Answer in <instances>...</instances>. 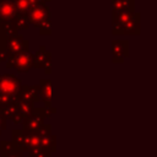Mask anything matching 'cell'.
<instances>
[{
	"mask_svg": "<svg viewBox=\"0 0 157 157\" xmlns=\"http://www.w3.org/2000/svg\"><path fill=\"white\" fill-rule=\"evenodd\" d=\"M16 107H17V112L25 118L27 117L28 114L32 113L33 108H34V103L31 102V101H27V99H21V98H17L16 99Z\"/></svg>",
	"mask_w": 157,
	"mask_h": 157,
	"instance_id": "52a82bcc",
	"label": "cell"
},
{
	"mask_svg": "<svg viewBox=\"0 0 157 157\" xmlns=\"http://www.w3.org/2000/svg\"><path fill=\"white\" fill-rule=\"evenodd\" d=\"M11 142L18 151H23L25 146V130L23 129H13L11 131Z\"/></svg>",
	"mask_w": 157,
	"mask_h": 157,
	"instance_id": "ba28073f",
	"label": "cell"
},
{
	"mask_svg": "<svg viewBox=\"0 0 157 157\" xmlns=\"http://www.w3.org/2000/svg\"><path fill=\"white\" fill-rule=\"evenodd\" d=\"M2 157H25V153L22 151H18V150H15L10 153H6V155H2Z\"/></svg>",
	"mask_w": 157,
	"mask_h": 157,
	"instance_id": "9a60e30c",
	"label": "cell"
},
{
	"mask_svg": "<svg viewBox=\"0 0 157 157\" xmlns=\"http://www.w3.org/2000/svg\"><path fill=\"white\" fill-rule=\"evenodd\" d=\"M15 150H17V148L15 147V145H13L11 141H6V140L0 141V151H1L2 155L10 153V152H12V151H15Z\"/></svg>",
	"mask_w": 157,
	"mask_h": 157,
	"instance_id": "7c38bea8",
	"label": "cell"
},
{
	"mask_svg": "<svg viewBox=\"0 0 157 157\" xmlns=\"http://www.w3.org/2000/svg\"><path fill=\"white\" fill-rule=\"evenodd\" d=\"M49 56H50V54L45 53V52H44V47H42V48H40V50H39V52L36 54V56L33 58V66H34V67H37V69L43 67V65H44L45 60H47Z\"/></svg>",
	"mask_w": 157,
	"mask_h": 157,
	"instance_id": "9c48e42d",
	"label": "cell"
},
{
	"mask_svg": "<svg viewBox=\"0 0 157 157\" xmlns=\"http://www.w3.org/2000/svg\"><path fill=\"white\" fill-rule=\"evenodd\" d=\"M38 85L40 88V101L44 103V107L45 108L52 107V81L40 80Z\"/></svg>",
	"mask_w": 157,
	"mask_h": 157,
	"instance_id": "8992f818",
	"label": "cell"
},
{
	"mask_svg": "<svg viewBox=\"0 0 157 157\" xmlns=\"http://www.w3.org/2000/svg\"><path fill=\"white\" fill-rule=\"evenodd\" d=\"M37 132L40 139V147L49 150L52 153H54L56 150V137H55V135L52 134V125L43 124L37 130Z\"/></svg>",
	"mask_w": 157,
	"mask_h": 157,
	"instance_id": "277c9868",
	"label": "cell"
},
{
	"mask_svg": "<svg viewBox=\"0 0 157 157\" xmlns=\"http://www.w3.org/2000/svg\"><path fill=\"white\" fill-rule=\"evenodd\" d=\"M21 85H22L21 80L13 74L0 75V92L1 93H5V94L17 98Z\"/></svg>",
	"mask_w": 157,
	"mask_h": 157,
	"instance_id": "6da1fadb",
	"label": "cell"
},
{
	"mask_svg": "<svg viewBox=\"0 0 157 157\" xmlns=\"http://www.w3.org/2000/svg\"><path fill=\"white\" fill-rule=\"evenodd\" d=\"M25 157H26V156H25Z\"/></svg>",
	"mask_w": 157,
	"mask_h": 157,
	"instance_id": "ac0fdd59",
	"label": "cell"
},
{
	"mask_svg": "<svg viewBox=\"0 0 157 157\" xmlns=\"http://www.w3.org/2000/svg\"><path fill=\"white\" fill-rule=\"evenodd\" d=\"M11 120L13 121V124H16V125H18V124H21L22 123V120H23V117L17 112L12 118H11Z\"/></svg>",
	"mask_w": 157,
	"mask_h": 157,
	"instance_id": "2e32d148",
	"label": "cell"
},
{
	"mask_svg": "<svg viewBox=\"0 0 157 157\" xmlns=\"http://www.w3.org/2000/svg\"><path fill=\"white\" fill-rule=\"evenodd\" d=\"M44 108H33L32 113L23 118L22 125L23 130L26 131H37L43 124H44Z\"/></svg>",
	"mask_w": 157,
	"mask_h": 157,
	"instance_id": "3957f363",
	"label": "cell"
},
{
	"mask_svg": "<svg viewBox=\"0 0 157 157\" xmlns=\"http://www.w3.org/2000/svg\"><path fill=\"white\" fill-rule=\"evenodd\" d=\"M17 98L27 99L33 103L40 101V88L39 85H21Z\"/></svg>",
	"mask_w": 157,
	"mask_h": 157,
	"instance_id": "5b68a950",
	"label": "cell"
},
{
	"mask_svg": "<svg viewBox=\"0 0 157 157\" xmlns=\"http://www.w3.org/2000/svg\"><path fill=\"white\" fill-rule=\"evenodd\" d=\"M16 99H17V98L11 97V96H9V94H5V93H1V92H0V108L4 107V105H6V104H9V103L16 102Z\"/></svg>",
	"mask_w": 157,
	"mask_h": 157,
	"instance_id": "4fadbf2b",
	"label": "cell"
},
{
	"mask_svg": "<svg viewBox=\"0 0 157 157\" xmlns=\"http://www.w3.org/2000/svg\"><path fill=\"white\" fill-rule=\"evenodd\" d=\"M15 67L20 72H27L33 67V55L29 52H21L13 56H10L7 61V69Z\"/></svg>",
	"mask_w": 157,
	"mask_h": 157,
	"instance_id": "7a4b0ae2",
	"label": "cell"
},
{
	"mask_svg": "<svg viewBox=\"0 0 157 157\" xmlns=\"http://www.w3.org/2000/svg\"><path fill=\"white\" fill-rule=\"evenodd\" d=\"M7 129V119L5 118V115L0 112V135L2 132V130H6Z\"/></svg>",
	"mask_w": 157,
	"mask_h": 157,
	"instance_id": "5bb4252c",
	"label": "cell"
},
{
	"mask_svg": "<svg viewBox=\"0 0 157 157\" xmlns=\"http://www.w3.org/2000/svg\"><path fill=\"white\" fill-rule=\"evenodd\" d=\"M0 157H2V156H0Z\"/></svg>",
	"mask_w": 157,
	"mask_h": 157,
	"instance_id": "e0dca14e",
	"label": "cell"
},
{
	"mask_svg": "<svg viewBox=\"0 0 157 157\" xmlns=\"http://www.w3.org/2000/svg\"><path fill=\"white\" fill-rule=\"evenodd\" d=\"M25 156L26 157H52V152L42 147H36V148H31Z\"/></svg>",
	"mask_w": 157,
	"mask_h": 157,
	"instance_id": "30bf717a",
	"label": "cell"
},
{
	"mask_svg": "<svg viewBox=\"0 0 157 157\" xmlns=\"http://www.w3.org/2000/svg\"><path fill=\"white\" fill-rule=\"evenodd\" d=\"M0 112L5 115L6 119H11L16 113H17V107H16V103L12 102V103H9L4 107L0 108Z\"/></svg>",
	"mask_w": 157,
	"mask_h": 157,
	"instance_id": "8fae6325",
	"label": "cell"
}]
</instances>
